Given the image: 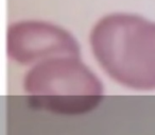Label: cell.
<instances>
[{
    "mask_svg": "<svg viewBox=\"0 0 155 135\" xmlns=\"http://www.w3.org/2000/svg\"><path fill=\"white\" fill-rule=\"evenodd\" d=\"M30 106L61 115H81L103 98L99 78L80 56H54L38 62L22 82Z\"/></svg>",
    "mask_w": 155,
    "mask_h": 135,
    "instance_id": "7a4b0ae2",
    "label": "cell"
},
{
    "mask_svg": "<svg viewBox=\"0 0 155 135\" xmlns=\"http://www.w3.org/2000/svg\"><path fill=\"white\" fill-rule=\"evenodd\" d=\"M89 44L115 82L136 90L155 89V22L134 14H110L93 27Z\"/></svg>",
    "mask_w": 155,
    "mask_h": 135,
    "instance_id": "6da1fadb",
    "label": "cell"
},
{
    "mask_svg": "<svg viewBox=\"0 0 155 135\" xmlns=\"http://www.w3.org/2000/svg\"><path fill=\"white\" fill-rule=\"evenodd\" d=\"M7 53L17 64L30 65L54 56H80V46L71 33L56 25L24 20L8 28Z\"/></svg>",
    "mask_w": 155,
    "mask_h": 135,
    "instance_id": "3957f363",
    "label": "cell"
}]
</instances>
